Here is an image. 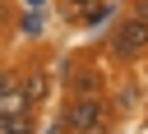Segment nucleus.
Returning a JSON list of instances; mask_svg holds the SVG:
<instances>
[{"instance_id":"nucleus-1","label":"nucleus","mask_w":148,"mask_h":134,"mask_svg":"<svg viewBox=\"0 0 148 134\" xmlns=\"http://www.w3.org/2000/svg\"><path fill=\"white\" fill-rule=\"evenodd\" d=\"M106 97L102 92H74V102H69V111H65V129L69 134H102V125H106Z\"/></svg>"},{"instance_id":"nucleus-2","label":"nucleus","mask_w":148,"mask_h":134,"mask_svg":"<svg viewBox=\"0 0 148 134\" xmlns=\"http://www.w3.org/2000/svg\"><path fill=\"white\" fill-rule=\"evenodd\" d=\"M111 55H116V60H139V55H148V18H143L139 9L125 14L120 28L111 32Z\"/></svg>"},{"instance_id":"nucleus-3","label":"nucleus","mask_w":148,"mask_h":134,"mask_svg":"<svg viewBox=\"0 0 148 134\" xmlns=\"http://www.w3.org/2000/svg\"><path fill=\"white\" fill-rule=\"evenodd\" d=\"M32 106H37V102H32V97H28L18 83H14L9 92H0V116H28Z\"/></svg>"},{"instance_id":"nucleus-4","label":"nucleus","mask_w":148,"mask_h":134,"mask_svg":"<svg viewBox=\"0 0 148 134\" xmlns=\"http://www.w3.org/2000/svg\"><path fill=\"white\" fill-rule=\"evenodd\" d=\"M18 88H23V92H28L32 102H42L51 83H46V74H42V69H32V74H23V79H18Z\"/></svg>"},{"instance_id":"nucleus-5","label":"nucleus","mask_w":148,"mask_h":134,"mask_svg":"<svg viewBox=\"0 0 148 134\" xmlns=\"http://www.w3.org/2000/svg\"><path fill=\"white\" fill-rule=\"evenodd\" d=\"M97 0H60V14L69 18V23H83L88 18V9H92Z\"/></svg>"},{"instance_id":"nucleus-6","label":"nucleus","mask_w":148,"mask_h":134,"mask_svg":"<svg viewBox=\"0 0 148 134\" xmlns=\"http://www.w3.org/2000/svg\"><path fill=\"white\" fill-rule=\"evenodd\" d=\"M18 32H23V37H42V14H37V9H28V14L18 18Z\"/></svg>"},{"instance_id":"nucleus-7","label":"nucleus","mask_w":148,"mask_h":134,"mask_svg":"<svg viewBox=\"0 0 148 134\" xmlns=\"http://www.w3.org/2000/svg\"><path fill=\"white\" fill-rule=\"evenodd\" d=\"M134 102H139L134 88H120V92H116V106H120V111H134Z\"/></svg>"},{"instance_id":"nucleus-8","label":"nucleus","mask_w":148,"mask_h":134,"mask_svg":"<svg viewBox=\"0 0 148 134\" xmlns=\"http://www.w3.org/2000/svg\"><path fill=\"white\" fill-rule=\"evenodd\" d=\"M5 134H32V120L28 116H9V129Z\"/></svg>"},{"instance_id":"nucleus-9","label":"nucleus","mask_w":148,"mask_h":134,"mask_svg":"<svg viewBox=\"0 0 148 134\" xmlns=\"http://www.w3.org/2000/svg\"><path fill=\"white\" fill-rule=\"evenodd\" d=\"M14 83H18V79H14V69H5V65H0V92H9Z\"/></svg>"},{"instance_id":"nucleus-10","label":"nucleus","mask_w":148,"mask_h":134,"mask_svg":"<svg viewBox=\"0 0 148 134\" xmlns=\"http://www.w3.org/2000/svg\"><path fill=\"white\" fill-rule=\"evenodd\" d=\"M23 5H28V9H42V5H46V0H23Z\"/></svg>"},{"instance_id":"nucleus-11","label":"nucleus","mask_w":148,"mask_h":134,"mask_svg":"<svg viewBox=\"0 0 148 134\" xmlns=\"http://www.w3.org/2000/svg\"><path fill=\"white\" fill-rule=\"evenodd\" d=\"M134 9H139V14H143V18H148V0H139V5H134Z\"/></svg>"},{"instance_id":"nucleus-12","label":"nucleus","mask_w":148,"mask_h":134,"mask_svg":"<svg viewBox=\"0 0 148 134\" xmlns=\"http://www.w3.org/2000/svg\"><path fill=\"white\" fill-rule=\"evenodd\" d=\"M5 129H9V116H0V134H5Z\"/></svg>"},{"instance_id":"nucleus-13","label":"nucleus","mask_w":148,"mask_h":134,"mask_svg":"<svg viewBox=\"0 0 148 134\" xmlns=\"http://www.w3.org/2000/svg\"><path fill=\"white\" fill-rule=\"evenodd\" d=\"M0 14H5V18H9V0H0Z\"/></svg>"},{"instance_id":"nucleus-14","label":"nucleus","mask_w":148,"mask_h":134,"mask_svg":"<svg viewBox=\"0 0 148 134\" xmlns=\"http://www.w3.org/2000/svg\"><path fill=\"white\" fill-rule=\"evenodd\" d=\"M0 28H5V14H0Z\"/></svg>"}]
</instances>
